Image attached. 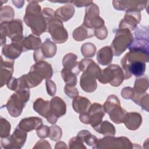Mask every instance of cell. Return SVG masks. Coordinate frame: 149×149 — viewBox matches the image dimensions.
Segmentation results:
<instances>
[{"label":"cell","mask_w":149,"mask_h":149,"mask_svg":"<svg viewBox=\"0 0 149 149\" xmlns=\"http://www.w3.org/2000/svg\"><path fill=\"white\" fill-rule=\"evenodd\" d=\"M77 136L82 140V141H85L88 146H93V145L97 144V138L86 130H84L79 132L77 134Z\"/></svg>","instance_id":"9a60e30c"},{"label":"cell","mask_w":149,"mask_h":149,"mask_svg":"<svg viewBox=\"0 0 149 149\" xmlns=\"http://www.w3.org/2000/svg\"><path fill=\"white\" fill-rule=\"evenodd\" d=\"M42 124L41 119L31 117L22 119L19 123V127L26 132H30L34 129H37Z\"/></svg>","instance_id":"ba28073f"},{"label":"cell","mask_w":149,"mask_h":149,"mask_svg":"<svg viewBox=\"0 0 149 149\" xmlns=\"http://www.w3.org/2000/svg\"><path fill=\"white\" fill-rule=\"evenodd\" d=\"M98 79L102 83H109L112 86H119L122 83L124 76L118 65H111L102 71Z\"/></svg>","instance_id":"7a4b0ae2"},{"label":"cell","mask_w":149,"mask_h":149,"mask_svg":"<svg viewBox=\"0 0 149 149\" xmlns=\"http://www.w3.org/2000/svg\"><path fill=\"white\" fill-rule=\"evenodd\" d=\"M133 41V36L128 29H119L111 44L114 55L119 56L123 53Z\"/></svg>","instance_id":"3957f363"},{"label":"cell","mask_w":149,"mask_h":149,"mask_svg":"<svg viewBox=\"0 0 149 149\" xmlns=\"http://www.w3.org/2000/svg\"><path fill=\"white\" fill-rule=\"evenodd\" d=\"M139 105H140L143 109L146 110V111H148V93H146L143 95L139 101L138 102Z\"/></svg>","instance_id":"d6986e66"},{"label":"cell","mask_w":149,"mask_h":149,"mask_svg":"<svg viewBox=\"0 0 149 149\" xmlns=\"http://www.w3.org/2000/svg\"><path fill=\"white\" fill-rule=\"evenodd\" d=\"M112 51L111 48L109 46H106L99 50L97 55V59L98 62L102 65L109 64L112 59Z\"/></svg>","instance_id":"9c48e42d"},{"label":"cell","mask_w":149,"mask_h":149,"mask_svg":"<svg viewBox=\"0 0 149 149\" xmlns=\"http://www.w3.org/2000/svg\"><path fill=\"white\" fill-rule=\"evenodd\" d=\"M104 108L113 122L116 123L123 122L126 111L120 107L119 100L117 97L113 95L109 96L104 105Z\"/></svg>","instance_id":"6da1fadb"},{"label":"cell","mask_w":149,"mask_h":149,"mask_svg":"<svg viewBox=\"0 0 149 149\" xmlns=\"http://www.w3.org/2000/svg\"><path fill=\"white\" fill-rule=\"evenodd\" d=\"M46 87L48 94L50 95H54L56 92V86L55 83L49 79L46 80Z\"/></svg>","instance_id":"ffe728a7"},{"label":"cell","mask_w":149,"mask_h":149,"mask_svg":"<svg viewBox=\"0 0 149 149\" xmlns=\"http://www.w3.org/2000/svg\"><path fill=\"white\" fill-rule=\"evenodd\" d=\"M49 106L50 104L49 103V101H45L41 98L37 99L34 103V110L45 118L49 111Z\"/></svg>","instance_id":"7c38bea8"},{"label":"cell","mask_w":149,"mask_h":149,"mask_svg":"<svg viewBox=\"0 0 149 149\" xmlns=\"http://www.w3.org/2000/svg\"><path fill=\"white\" fill-rule=\"evenodd\" d=\"M40 128L41 129V130L39 128L37 129V134L38 137H40V138H45L48 137L49 135V127L46 126H41Z\"/></svg>","instance_id":"44dd1931"},{"label":"cell","mask_w":149,"mask_h":149,"mask_svg":"<svg viewBox=\"0 0 149 149\" xmlns=\"http://www.w3.org/2000/svg\"><path fill=\"white\" fill-rule=\"evenodd\" d=\"M77 56L76 55L73 54H68L63 59V65L64 69L68 70H73L74 68H76V60Z\"/></svg>","instance_id":"ac0fdd59"},{"label":"cell","mask_w":149,"mask_h":149,"mask_svg":"<svg viewBox=\"0 0 149 149\" xmlns=\"http://www.w3.org/2000/svg\"><path fill=\"white\" fill-rule=\"evenodd\" d=\"M74 12V8L72 5H65L61 8H59L56 12H55V16L59 19H61L62 21H67L65 13H69L73 15Z\"/></svg>","instance_id":"e0dca14e"},{"label":"cell","mask_w":149,"mask_h":149,"mask_svg":"<svg viewBox=\"0 0 149 149\" xmlns=\"http://www.w3.org/2000/svg\"><path fill=\"white\" fill-rule=\"evenodd\" d=\"M104 116L102 106L98 104H94L88 110V113H82L80 116L81 122L90 123L93 127L100 125Z\"/></svg>","instance_id":"277c9868"},{"label":"cell","mask_w":149,"mask_h":149,"mask_svg":"<svg viewBox=\"0 0 149 149\" xmlns=\"http://www.w3.org/2000/svg\"><path fill=\"white\" fill-rule=\"evenodd\" d=\"M72 88H71V87L70 86H66L65 87V93L68 95L69 93H70L69 94V97H71V98H72V97H73L74 96H75V95H77L78 94V91H77V90L76 88H74V89H73V90L72 91Z\"/></svg>","instance_id":"7402d4cb"},{"label":"cell","mask_w":149,"mask_h":149,"mask_svg":"<svg viewBox=\"0 0 149 149\" xmlns=\"http://www.w3.org/2000/svg\"><path fill=\"white\" fill-rule=\"evenodd\" d=\"M41 44V40L38 37L30 35L27 37L22 42L23 50L26 51L27 49H38Z\"/></svg>","instance_id":"8fae6325"},{"label":"cell","mask_w":149,"mask_h":149,"mask_svg":"<svg viewBox=\"0 0 149 149\" xmlns=\"http://www.w3.org/2000/svg\"><path fill=\"white\" fill-rule=\"evenodd\" d=\"M148 88V80L147 77L141 79H137L134 82V91L136 94V96L145 94Z\"/></svg>","instance_id":"4fadbf2b"},{"label":"cell","mask_w":149,"mask_h":149,"mask_svg":"<svg viewBox=\"0 0 149 149\" xmlns=\"http://www.w3.org/2000/svg\"><path fill=\"white\" fill-rule=\"evenodd\" d=\"M95 78L97 76L93 72L88 70L83 72L80 78V86L83 90L86 92H93L97 87Z\"/></svg>","instance_id":"8992f818"},{"label":"cell","mask_w":149,"mask_h":149,"mask_svg":"<svg viewBox=\"0 0 149 149\" xmlns=\"http://www.w3.org/2000/svg\"><path fill=\"white\" fill-rule=\"evenodd\" d=\"M142 118L140 114L136 112L126 113L123 122L130 130L137 129L141 123Z\"/></svg>","instance_id":"52a82bcc"},{"label":"cell","mask_w":149,"mask_h":149,"mask_svg":"<svg viewBox=\"0 0 149 149\" xmlns=\"http://www.w3.org/2000/svg\"><path fill=\"white\" fill-rule=\"evenodd\" d=\"M61 73L63 80L66 83L67 86L73 87L76 84L77 78L75 73L72 72L70 70L65 69H63Z\"/></svg>","instance_id":"2e32d148"},{"label":"cell","mask_w":149,"mask_h":149,"mask_svg":"<svg viewBox=\"0 0 149 149\" xmlns=\"http://www.w3.org/2000/svg\"><path fill=\"white\" fill-rule=\"evenodd\" d=\"M94 128L97 132H99L104 135L113 136L115 133V129L113 125L111 124L108 121H105L100 125H98Z\"/></svg>","instance_id":"5bb4252c"},{"label":"cell","mask_w":149,"mask_h":149,"mask_svg":"<svg viewBox=\"0 0 149 149\" xmlns=\"http://www.w3.org/2000/svg\"><path fill=\"white\" fill-rule=\"evenodd\" d=\"M90 105V101L85 97H77L73 101V109L77 113L86 112Z\"/></svg>","instance_id":"30bf717a"},{"label":"cell","mask_w":149,"mask_h":149,"mask_svg":"<svg viewBox=\"0 0 149 149\" xmlns=\"http://www.w3.org/2000/svg\"><path fill=\"white\" fill-rule=\"evenodd\" d=\"M66 113V104L58 97H54L50 102V108L47 116L48 121L51 123L56 122L58 118Z\"/></svg>","instance_id":"5b68a950"}]
</instances>
